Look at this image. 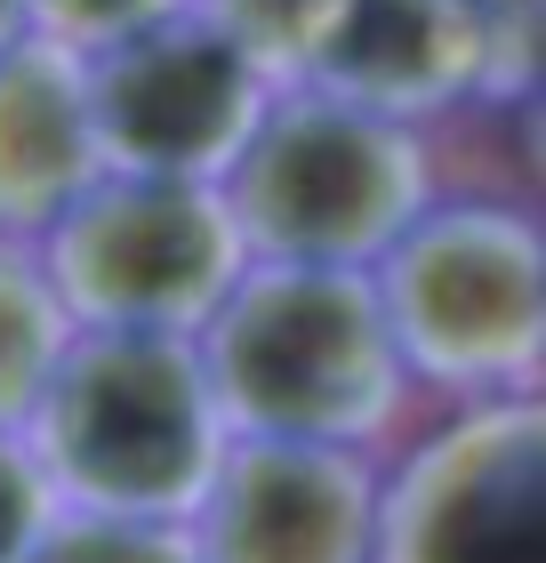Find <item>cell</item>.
<instances>
[{
	"mask_svg": "<svg viewBox=\"0 0 546 563\" xmlns=\"http://www.w3.org/2000/svg\"><path fill=\"white\" fill-rule=\"evenodd\" d=\"M201 378L233 443L370 451L402 419L410 371L386 339L370 274L242 266L218 314L193 330Z\"/></svg>",
	"mask_w": 546,
	"mask_h": 563,
	"instance_id": "6da1fadb",
	"label": "cell"
},
{
	"mask_svg": "<svg viewBox=\"0 0 546 563\" xmlns=\"http://www.w3.org/2000/svg\"><path fill=\"white\" fill-rule=\"evenodd\" d=\"M57 516L105 523H186L225 459L193 339L145 330H73L24 419Z\"/></svg>",
	"mask_w": 546,
	"mask_h": 563,
	"instance_id": "7a4b0ae2",
	"label": "cell"
},
{
	"mask_svg": "<svg viewBox=\"0 0 546 563\" xmlns=\"http://www.w3.org/2000/svg\"><path fill=\"white\" fill-rule=\"evenodd\" d=\"M218 194L257 266L370 274L434 201V153L410 121L337 106L322 89H274Z\"/></svg>",
	"mask_w": 546,
	"mask_h": 563,
	"instance_id": "3957f363",
	"label": "cell"
},
{
	"mask_svg": "<svg viewBox=\"0 0 546 563\" xmlns=\"http://www.w3.org/2000/svg\"><path fill=\"white\" fill-rule=\"evenodd\" d=\"M402 371L466 402L538 395L546 242L514 201H426L370 266Z\"/></svg>",
	"mask_w": 546,
	"mask_h": 563,
	"instance_id": "277c9868",
	"label": "cell"
},
{
	"mask_svg": "<svg viewBox=\"0 0 546 563\" xmlns=\"http://www.w3.org/2000/svg\"><path fill=\"white\" fill-rule=\"evenodd\" d=\"M33 258L73 330L193 339L242 282L249 250L218 186L97 177L73 210H57L33 234Z\"/></svg>",
	"mask_w": 546,
	"mask_h": 563,
	"instance_id": "5b68a950",
	"label": "cell"
},
{
	"mask_svg": "<svg viewBox=\"0 0 546 563\" xmlns=\"http://www.w3.org/2000/svg\"><path fill=\"white\" fill-rule=\"evenodd\" d=\"M89 130L105 177H169V186H225L249 130L274 106V81L218 24L177 9L129 33L105 57H81Z\"/></svg>",
	"mask_w": 546,
	"mask_h": 563,
	"instance_id": "8992f818",
	"label": "cell"
},
{
	"mask_svg": "<svg viewBox=\"0 0 546 563\" xmlns=\"http://www.w3.org/2000/svg\"><path fill=\"white\" fill-rule=\"evenodd\" d=\"M370 563H546L538 395L466 402L394 475H378Z\"/></svg>",
	"mask_w": 546,
	"mask_h": 563,
	"instance_id": "52a82bcc",
	"label": "cell"
},
{
	"mask_svg": "<svg viewBox=\"0 0 546 563\" xmlns=\"http://www.w3.org/2000/svg\"><path fill=\"white\" fill-rule=\"evenodd\" d=\"M538 24H490L466 0H330L298 89L386 121H434L458 97H531Z\"/></svg>",
	"mask_w": 546,
	"mask_h": 563,
	"instance_id": "ba28073f",
	"label": "cell"
},
{
	"mask_svg": "<svg viewBox=\"0 0 546 563\" xmlns=\"http://www.w3.org/2000/svg\"><path fill=\"white\" fill-rule=\"evenodd\" d=\"M201 563H370L378 467L370 451L322 443H233L186 516Z\"/></svg>",
	"mask_w": 546,
	"mask_h": 563,
	"instance_id": "9c48e42d",
	"label": "cell"
},
{
	"mask_svg": "<svg viewBox=\"0 0 546 563\" xmlns=\"http://www.w3.org/2000/svg\"><path fill=\"white\" fill-rule=\"evenodd\" d=\"M97 130L81 57L24 33L0 48V242H33L97 186Z\"/></svg>",
	"mask_w": 546,
	"mask_h": 563,
	"instance_id": "30bf717a",
	"label": "cell"
},
{
	"mask_svg": "<svg viewBox=\"0 0 546 563\" xmlns=\"http://www.w3.org/2000/svg\"><path fill=\"white\" fill-rule=\"evenodd\" d=\"M65 346H73V322L48 298L33 242H0V434H24Z\"/></svg>",
	"mask_w": 546,
	"mask_h": 563,
	"instance_id": "8fae6325",
	"label": "cell"
},
{
	"mask_svg": "<svg viewBox=\"0 0 546 563\" xmlns=\"http://www.w3.org/2000/svg\"><path fill=\"white\" fill-rule=\"evenodd\" d=\"M186 9L201 24H218V33L242 48L274 89H298L305 81L314 41H322V24H330V0H186Z\"/></svg>",
	"mask_w": 546,
	"mask_h": 563,
	"instance_id": "7c38bea8",
	"label": "cell"
},
{
	"mask_svg": "<svg viewBox=\"0 0 546 563\" xmlns=\"http://www.w3.org/2000/svg\"><path fill=\"white\" fill-rule=\"evenodd\" d=\"M24 563H201L186 523H105V516H57Z\"/></svg>",
	"mask_w": 546,
	"mask_h": 563,
	"instance_id": "4fadbf2b",
	"label": "cell"
},
{
	"mask_svg": "<svg viewBox=\"0 0 546 563\" xmlns=\"http://www.w3.org/2000/svg\"><path fill=\"white\" fill-rule=\"evenodd\" d=\"M177 9L186 0H24V33L57 41L65 57H105V48H121L129 33H145Z\"/></svg>",
	"mask_w": 546,
	"mask_h": 563,
	"instance_id": "5bb4252c",
	"label": "cell"
},
{
	"mask_svg": "<svg viewBox=\"0 0 546 563\" xmlns=\"http://www.w3.org/2000/svg\"><path fill=\"white\" fill-rule=\"evenodd\" d=\"M48 523H57V499H48V475H41L33 443L0 434V563H24Z\"/></svg>",
	"mask_w": 546,
	"mask_h": 563,
	"instance_id": "9a60e30c",
	"label": "cell"
},
{
	"mask_svg": "<svg viewBox=\"0 0 546 563\" xmlns=\"http://www.w3.org/2000/svg\"><path fill=\"white\" fill-rule=\"evenodd\" d=\"M466 9H482L490 24H538V0H466Z\"/></svg>",
	"mask_w": 546,
	"mask_h": 563,
	"instance_id": "2e32d148",
	"label": "cell"
},
{
	"mask_svg": "<svg viewBox=\"0 0 546 563\" xmlns=\"http://www.w3.org/2000/svg\"><path fill=\"white\" fill-rule=\"evenodd\" d=\"M24 41V0H0V48Z\"/></svg>",
	"mask_w": 546,
	"mask_h": 563,
	"instance_id": "e0dca14e",
	"label": "cell"
}]
</instances>
